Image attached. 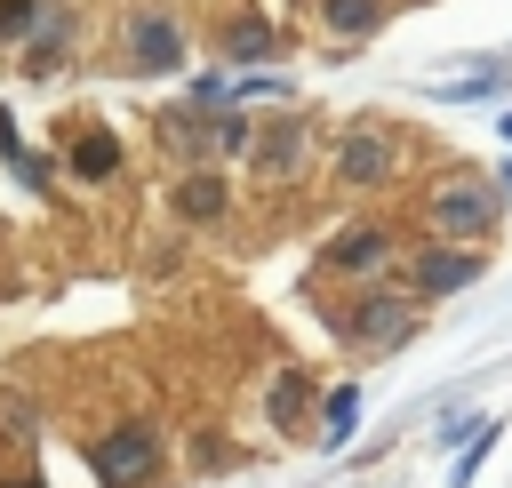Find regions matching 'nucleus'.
<instances>
[{
    "mask_svg": "<svg viewBox=\"0 0 512 488\" xmlns=\"http://www.w3.org/2000/svg\"><path fill=\"white\" fill-rule=\"evenodd\" d=\"M312 24L336 32V40H368L392 24V0H312Z\"/></svg>",
    "mask_w": 512,
    "mask_h": 488,
    "instance_id": "nucleus-15",
    "label": "nucleus"
},
{
    "mask_svg": "<svg viewBox=\"0 0 512 488\" xmlns=\"http://www.w3.org/2000/svg\"><path fill=\"white\" fill-rule=\"evenodd\" d=\"M88 464H96L104 488H144V480L160 472V432H152L144 416H120L112 432L88 440Z\"/></svg>",
    "mask_w": 512,
    "mask_h": 488,
    "instance_id": "nucleus-6",
    "label": "nucleus"
},
{
    "mask_svg": "<svg viewBox=\"0 0 512 488\" xmlns=\"http://www.w3.org/2000/svg\"><path fill=\"white\" fill-rule=\"evenodd\" d=\"M0 160H8V176H16L32 200H48V192H56V168H48V152L16 136V112H8V104H0Z\"/></svg>",
    "mask_w": 512,
    "mask_h": 488,
    "instance_id": "nucleus-14",
    "label": "nucleus"
},
{
    "mask_svg": "<svg viewBox=\"0 0 512 488\" xmlns=\"http://www.w3.org/2000/svg\"><path fill=\"white\" fill-rule=\"evenodd\" d=\"M176 104H192V112H240V104H232V72H224V64H208V72H192Z\"/></svg>",
    "mask_w": 512,
    "mask_h": 488,
    "instance_id": "nucleus-19",
    "label": "nucleus"
},
{
    "mask_svg": "<svg viewBox=\"0 0 512 488\" xmlns=\"http://www.w3.org/2000/svg\"><path fill=\"white\" fill-rule=\"evenodd\" d=\"M328 424H320V448H344L352 432H360V384H328V408H320Z\"/></svg>",
    "mask_w": 512,
    "mask_h": 488,
    "instance_id": "nucleus-18",
    "label": "nucleus"
},
{
    "mask_svg": "<svg viewBox=\"0 0 512 488\" xmlns=\"http://www.w3.org/2000/svg\"><path fill=\"white\" fill-rule=\"evenodd\" d=\"M416 296L408 288H360V304L352 312H336V328L360 344V352H400L408 336H416Z\"/></svg>",
    "mask_w": 512,
    "mask_h": 488,
    "instance_id": "nucleus-5",
    "label": "nucleus"
},
{
    "mask_svg": "<svg viewBox=\"0 0 512 488\" xmlns=\"http://www.w3.org/2000/svg\"><path fill=\"white\" fill-rule=\"evenodd\" d=\"M168 208H176V224H224V208H232V184L200 160V168H184L176 184H168Z\"/></svg>",
    "mask_w": 512,
    "mask_h": 488,
    "instance_id": "nucleus-13",
    "label": "nucleus"
},
{
    "mask_svg": "<svg viewBox=\"0 0 512 488\" xmlns=\"http://www.w3.org/2000/svg\"><path fill=\"white\" fill-rule=\"evenodd\" d=\"M400 264V240H392V224H344L328 248H320V272H392Z\"/></svg>",
    "mask_w": 512,
    "mask_h": 488,
    "instance_id": "nucleus-10",
    "label": "nucleus"
},
{
    "mask_svg": "<svg viewBox=\"0 0 512 488\" xmlns=\"http://www.w3.org/2000/svg\"><path fill=\"white\" fill-rule=\"evenodd\" d=\"M80 32H88L80 0H32V40L16 48V72H24V80H56V72H72Z\"/></svg>",
    "mask_w": 512,
    "mask_h": 488,
    "instance_id": "nucleus-4",
    "label": "nucleus"
},
{
    "mask_svg": "<svg viewBox=\"0 0 512 488\" xmlns=\"http://www.w3.org/2000/svg\"><path fill=\"white\" fill-rule=\"evenodd\" d=\"M8 488H40V480H8Z\"/></svg>",
    "mask_w": 512,
    "mask_h": 488,
    "instance_id": "nucleus-24",
    "label": "nucleus"
},
{
    "mask_svg": "<svg viewBox=\"0 0 512 488\" xmlns=\"http://www.w3.org/2000/svg\"><path fill=\"white\" fill-rule=\"evenodd\" d=\"M496 192H504V208H512V160H496V176H488Z\"/></svg>",
    "mask_w": 512,
    "mask_h": 488,
    "instance_id": "nucleus-22",
    "label": "nucleus"
},
{
    "mask_svg": "<svg viewBox=\"0 0 512 488\" xmlns=\"http://www.w3.org/2000/svg\"><path fill=\"white\" fill-rule=\"evenodd\" d=\"M32 40V0H0V56H16Z\"/></svg>",
    "mask_w": 512,
    "mask_h": 488,
    "instance_id": "nucleus-20",
    "label": "nucleus"
},
{
    "mask_svg": "<svg viewBox=\"0 0 512 488\" xmlns=\"http://www.w3.org/2000/svg\"><path fill=\"white\" fill-rule=\"evenodd\" d=\"M248 176L264 184V192H280V184H304L312 168H320V120L304 112V104H272V112H256V136H248Z\"/></svg>",
    "mask_w": 512,
    "mask_h": 488,
    "instance_id": "nucleus-2",
    "label": "nucleus"
},
{
    "mask_svg": "<svg viewBox=\"0 0 512 488\" xmlns=\"http://www.w3.org/2000/svg\"><path fill=\"white\" fill-rule=\"evenodd\" d=\"M424 216H432V232H440V240L480 248V240L504 224V192H496L488 176H472V168H448V176L424 192Z\"/></svg>",
    "mask_w": 512,
    "mask_h": 488,
    "instance_id": "nucleus-3",
    "label": "nucleus"
},
{
    "mask_svg": "<svg viewBox=\"0 0 512 488\" xmlns=\"http://www.w3.org/2000/svg\"><path fill=\"white\" fill-rule=\"evenodd\" d=\"M56 152H64V168H72L80 184H112V176H120V160H128V144H120L104 120H80L72 136H56Z\"/></svg>",
    "mask_w": 512,
    "mask_h": 488,
    "instance_id": "nucleus-12",
    "label": "nucleus"
},
{
    "mask_svg": "<svg viewBox=\"0 0 512 488\" xmlns=\"http://www.w3.org/2000/svg\"><path fill=\"white\" fill-rule=\"evenodd\" d=\"M152 144H160L168 160L200 168V160H216V112H192V104H160V112H152Z\"/></svg>",
    "mask_w": 512,
    "mask_h": 488,
    "instance_id": "nucleus-11",
    "label": "nucleus"
},
{
    "mask_svg": "<svg viewBox=\"0 0 512 488\" xmlns=\"http://www.w3.org/2000/svg\"><path fill=\"white\" fill-rule=\"evenodd\" d=\"M304 392H312V376H304V368H280V376H272V392H264V416H272L280 432H296V416H304Z\"/></svg>",
    "mask_w": 512,
    "mask_h": 488,
    "instance_id": "nucleus-17",
    "label": "nucleus"
},
{
    "mask_svg": "<svg viewBox=\"0 0 512 488\" xmlns=\"http://www.w3.org/2000/svg\"><path fill=\"white\" fill-rule=\"evenodd\" d=\"M328 160H336V184L376 192V184H392V176H400V136H392V128H376V120H352V128L328 144Z\"/></svg>",
    "mask_w": 512,
    "mask_h": 488,
    "instance_id": "nucleus-7",
    "label": "nucleus"
},
{
    "mask_svg": "<svg viewBox=\"0 0 512 488\" xmlns=\"http://www.w3.org/2000/svg\"><path fill=\"white\" fill-rule=\"evenodd\" d=\"M472 280H480V248H464V240H432V248L408 256V296L416 304H440V296H456Z\"/></svg>",
    "mask_w": 512,
    "mask_h": 488,
    "instance_id": "nucleus-8",
    "label": "nucleus"
},
{
    "mask_svg": "<svg viewBox=\"0 0 512 488\" xmlns=\"http://www.w3.org/2000/svg\"><path fill=\"white\" fill-rule=\"evenodd\" d=\"M216 56H224L232 72H248V64H280V56H288V32H280L264 8H240V16H224Z\"/></svg>",
    "mask_w": 512,
    "mask_h": 488,
    "instance_id": "nucleus-9",
    "label": "nucleus"
},
{
    "mask_svg": "<svg viewBox=\"0 0 512 488\" xmlns=\"http://www.w3.org/2000/svg\"><path fill=\"white\" fill-rule=\"evenodd\" d=\"M480 424H488V416H440V448H464Z\"/></svg>",
    "mask_w": 512,
    "mask_h": 488,
    "instance_id": "nucleus-21",
    "label": "nucleus"
},
{
    "mask_svg": "<svg viewBox=\"0 0 512 488\" xmlns=\"http://www.w3.org/2000/svg\"><path fill=\"white\" fill-rule=\"evenodd\" d=\"M496 128H504V144H512V104H504V112H496Z\"/></svg>",
    "mask_w": 512,
    "mask_h": 488,
    "instance_id": "nucleus-23",
    "label": "nucleus"
},
{
    "mask_svg": "<svg viewBox=\"0 0 512 488\" xmlns=\"http://www.w3.org/2000/svg\"><path fill=\"white\" fill-rule=\"evenodd\" d=\"M112 56H120L128 80H168V72L192 64V24H184L168 0H136V8H120Z\"/></svg>",
    "mask_w": 512,
    "mask_h": 488,
    "instance_id": "nucleus-1",
    "label": "nucleus"
},
{
    "mask_svg": "<svg viewBox=\"0 0 512 488\" xmlns=\"http://www.w3.org/2000/svg\"><path fill=\"white\" fill-rule=\"evenodd\" d=\"M288 96H296V80H288L280 64H264V72L248 64V72H232V104H240V112H272V104H288Z\"/></svg>",
    "mask_w": 512,
    "mask_h": 488,
    "instance_id": "nucleus-16",
    "label": "nucleus"
}]
</instances>
